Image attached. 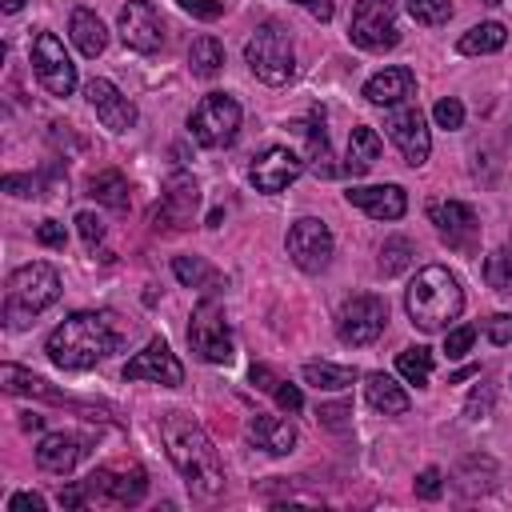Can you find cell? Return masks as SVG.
<instances>
[{"label": "cell", "instance_id": "cell-1", "mask_svg": "<svg viewBox=\"0 0 512 512\" xmlns=\"http://www.w3.org/2000/svg\"><path fill=\"white\" fill-rule=\"evenodd\" d=\"M160 440H164L168 460L176 464V472L184 476V484L196 500H216L224 492V464H220L208 432L192 416L168 412L160 420Z\"/></svg>", "mask_w": 512, "mask_h": 512}, {"label": "cell", "instance_id": "cell-2", "mask_svg": "<svg viewBox=\"0 0 512 512\" xmlns=\"http://www.w3.org/2000/svg\"><path fill=\"white\" fill-rule=\"evenodd\" d=\"M124 344V328L112 312H72L60 328H52L44 352L64 372H84L112 356Z\"/></svg>", "mask_w": 512, "mask_h": 512}, {"label": "cell", "instance_id": "cell-3", "mask_svg": "<svg viewBox=\"0 0 512 512\" xmlns=\"http://www.w3.org/2000/svg\"><path fill=\"white\" fill-rule=\"evenodd\" d=\"M404 308H408V320L420 328V332H444L460 312H464V292H460V280L440 268V264H428L412 276L408 292H404Z\"/></svg>", "mask_w": 512, "mask_h": 512}, {"label": "cell", "instance_id": "cell-4", "mask_svg": "<svg viewBox=\"0 0 512 512\" xmlns=\"http://www.w3.org/2000/svg\"><path fill=\"white\" fill-rule=\"evenodd\" d=\"M148 492V476L144 468H96L88 480H76L68 488H60V504L64 508H132L140 504Z\"/></svg>", "mask_w": 512, "mask_h": 512}, {"label": "cell", "instance_id": "cell-5", "mask_svg": "<svg viewBox=\"0 0 512 512\" xmlns=\"http://www.w3.org/2000/svg\"><path fill=\"white\" fill-rule=\"evenodd\" d=\"M56 296H60V276L52 264L32 260V264L16 268L4 288V324L8 328L32 324V316H40L48 304H56Z\"/></svg>", "mask_w": 512, "mask_h": 512}, {"label": "cell", "instance_id": "cell-6", "mask_svg": "<svg viewBox=\"0 0 512 512\" xmlns=\"http://www.w3.org/2000/svg\"><path fill=\"white\" fill-rule=\"evenodd\" d=\"M244 60L248 68L264 80V84H288L292 72H296V52H292V36L276 24V20H264L248 44H244Z\"/></svg>", "mask_w": 512, "mask_h": 512}, {"label": "cell", "instance_id": "cell-7", "mask_svg": "<svg viewBox=\"0 0 512 512\" xmlns=\"http://www.w3.org/2000/svg\"><path fill=\"white\" fill-rule=\"evenodd\" d=\"M188 344L200 360L208 364H232L236 348H232V332H228V316L220 308L216 296H204L192 308V324H188Z\"/></svg>", "mask_w": 512, "mask_h": 512}, {"label": "cell", "instance_id": "cell-8", "mask_svg": "<svg viewBox=\"0 0 512 512\" xmlns=\"http://www.w3.org/2000/svg\"><path fill=\"white\" fill-rule=\"evenodd\" d=\"M348 40L364 52H388L400 44L396 0H356L348 20Z\"/></svg>", "mask_w": 512, "mask_h": 512}, {"label": "cell", "instance_id": "cell-9", "mask_svg": "<svg viewBox=\"0 0 512 512\" xmlns=\"http://www.w3.org/2000/svg\"><path fill=\"white\" fill-rule=\"evenodd\" d=\"M188 128H192V140L204 144V148H228L240 132V104L224 92H208L192 116H188Z\"/></svg>", "mask_w": 512, "mask_h": 512}, {"label": "cell", "instance_id": "cell-10", "mask_svg": "<svg viewBox=\"0 0 512 512\" xmlns=\"http://www.w3.org/2000/svg\"><path fill=\"white\" fill-rule=\"evenodd\" d=\"M384 324H388V304L380 296H372V292H360V296L344 300L340 312H336V336L344 344H352V348L372 344L384 332Z\"/></svg>", "mask_w": 512, "mask_h": 512}, {"label": "cell", "instance_id": "cell-11", "mask_svg": "<svg viewBox=\"0 0 512 512\" xmlns=\"http://www.w3.org/2000/svg\"><path fill=\"white\" fill-rule=\"evenodd\" d=\"M384 128H388L392 144L400 148L404 164L420 168V164L428 160V152H432V136H428V124H424V112L416 108V100H400V104H392L388 116H384Z\"/></svg>", "mask_w": 512, "mask_h": 512}, {"label": "cell", "instance_id": "cell-12", "mask_svg": "<svg viewBox=\"0 0 512 512\" xmlns=\"http://www.w3.org/2000/svg\"><path fill=\"white\" fill-rule=\"evenodd\" d=\"M32 72L44 84L48 96H72V88H76V64L68 60L56 32H36L32 36Z\"/></svg>", "mask_w": 512, "mask_h": 512}, {"label": "cell", "instance_id": "cell-13", "mask_svg": "<svg viewBox=\"0 0 512 512\" xmlns=\"http://www.w3.org/2000/svg\"><path fill=\"white\" fill-rule=\"evenodd\" d=\"M284 248H288L292 264H296L300 272H324L328 260H332L336 240H332V232H328L324 220H316V216H300V220L288 228Z\"/></svg>", "mask_w": 512, "mask_h": 512}, {"label": "cell", "instance_id": "cell-14", "mask_svg": "<svg viewBox=\"0 0 512 512\" xmlns=\"http://www.w3.org/2000/svg\"><path fill=\"white\" fill-rule=\"evenodd\" d=\"M196 204H200V188H196V180L192 176H184V172H176L168 184H164V196H160V204L152 208V228L160 232H180V228H188L192 224V212H196Z\"/></svg>", "mask_w": 512, "mask_h": 512}, {"label": "cell", "instance_id": "cell-15", "mask_svg": "<svg viewBox=\"0 0 512 512\" xmlns=\"http://www.w3.org/2000/svg\"><path fill=\"white\" fill-rule=\"evenodd\" d=\"M124 380H152V384L176 388V384H184V364H180L176 352L156 336V340L144 344V352H136V356L124 364Z\"/></svg>", "mask_w": 512, "mask_h": 512}, {"label": "cell", "instance_id": "cell-16", "mask_svg": "<svg viewBox=\"0 0 512 512\" xmlns=\"http://www.w3.org/2000/svg\"><path fill=\"white\" fill-rule=\"evenodd\" d=\"M120 40L132 52H144V56H152L164 44V24H160V16L148 0H128L120 8Z\"/></svg>", "mask_w": 512, "mask_h": 512}, {"label": "cell", "instance_id": "cell-17", "mask_svg": "<svg viewBox=\"0 0 512 512\" xmlns=\"http://www.w3.org/2000/svg\"><path fill=\"white\" fill-rule=\"evenodd\" d=\"M84 96H88V104L96 108V116H100L104 128H112V132H128V128L136 124V104H132L112 80L92 76V80L84 84Z\"/></svg>", "mask_w": 512, "mask_h": 512}, {"label": "cell", "instance_id": "cell-18", "mask_svg": "<svg viewBox=\"0 0 512 512\" xmlns=\"http://www.w3.org/2000/svg\"><path fill=\"white\" fill-rule=\"evenodd\" d=\"M300 172H304V156H300V152H292V148H268V152H260V156L252 160L248 180L256 184V192H280V188H288Z\"/></svg>", "mask_w": 512, "mask_h": 512}, {"label": "cell", "instance_id": "cell-19", "mask_svg": "<svg viewBox=\"0 0 512 512\" xmlns=\"http://www.w3.org/2000/svg\"><path fill=\"white\" fill-rule=\"evenodd\" d=\"M428 220L436 224V232L452 244V248H472L476 240V212L464 200H432L428 204Z\"/></svg>", "mask_w": 512, "mask_h": 512}, {"label": "cell", "instance_id": "cell-20", "mask_svg": "<svg viewBox=\"0 0 512 512\" xmlns=\"http://www.w3.org/2000/svg\"><path fill=\"white\" fill-rule=\"evenodd\" d=\"M344 200L360 212H368L372 220H400L408 212V196L400 184H364V188H348Z\"/></svg>", "mask_w": 512, "mask_h": 512}, {"label": "cell", "instance_id": "cell-21", "mask_svg": "<svg viewBox=\"0 0 512 512\" xmlns=\"http://www.w3.org/2000/svg\"><path fill=\"white\" fill-rule=\"evenodd\" d=\"M84 452H88V440H84V436H76V432H48V436L36 444V464H40L44 472L64 476V472H72V468L80 464Z\"/></svg>", "mask_w": 512, "mask_h": 512}, {"label": "cell", "instance_id": "cell-22", "mask_svg": "<svg viewBox=\"0 0 512 512\" xmlns=\"http://www.w3.org/2000/svg\"><path fill=\"white\" fill-rule=\"evenodd\" d=\"M412 92H416V76H412V68H404V64H392V68L376 72V76L364 84V100H368V104H380V108H392V104H400V100H412Z\"/></svg>", "mask_w": 512, "mask_h": 512}, {"label": "cell", "instance_id": "cell-23", "mask_svg": "<svg viewBox=\"0 0 512 512\" xmlns=\"http://www.w3.org/2000/svg\"><path fill=\"white\" fill-rule=\"evenodd\" d=\"M244 432H248V440H252L260 452H268V456H288V452L296 448V428H292V420H280V416L256 412Z\"/></svg>", "mask_w": 512, "mask_h": 512}, {"label": "cell", "instance_id": "cell-24", "mask_svg": "<svg viewBox=\"0 0 512 512\" xmlns=\"http://www.w3.org/2000/svg\"><path fill=\"white\" fill-rule=\"evenodd\" d=\"M364 400L376 408V412H384V416H404L408 412V392L388 376V372H368L364 376Z\"/></svg>", "mask_w": 512, "mask_h": 512}, {"label": "cell", "instance_id": "cell-25", "mask_svg": "<svg viewBox=\"0 0 512 512\" xmlns=\"http://www.w3.org/2000/svg\"><path fill=\"white\" fill-rule=\"evenodd\" d=\"M68 36H72V44L80 48V56H88V60H96V56L108 48V28H104L100 16L88 12V8H76V12H72Z\"/></svg>", "mask_w": 512, "mask_h": 512}, {"label": "cell", "instance_id": "cell-26", "mask_svg": "<svg viewBox=\"0 0 512 512\" xmlns=\"http://www.w3.org/2000/svg\"><path fill=\"white\" fill-rule=\"evenodd\" d=\"M376 160H380V136H376V128H368V124L352 128V136H348V156H344V172H348V176H364Z\"/></svg>", "mask_w": 512, "mask_h": 512}, {"label": "cell", "instance_id": "cell-27", "mask_svg": "<svg viewBox=\"0 0 512 512\" xmlns=\"http://www.w3.org/2000/svg\"><path fill=\"white\" fill-rule=\"evenodd\" d=\"M300 376H304V384H312L316 392H340V388L356 384V368H348V364H328V360H308V364L300 368Z\"/></svg>", "mask_w": 512, "mask_h": 512}, {"label": "cell", "instance_id": "cell-28", "mask_svg": "<svg viewBox=\"0 0 512 512\" xmlns=\"http://www.w3.org/2000/svg\"><path fill=\"white\" fill-rule=\"evenodd\" d=\"M504 40H508V28H504L500 20H484V24L468 28V32L460 36L456 48H460L464 56H488V52H500Z\"/></svg>", "mask_w": 512, "mask_h": 512}, {"label": "cell", "instance_id": "cell-29", "mask_svg": "<svg viewBox=\"0 0 512 512\" xmlns=\"http://www.w3.org/2000/svg\"><path fill=\"white\" fill-rule=\"evenodd\" d=\"M188 68H192V76L212 80L224 68V44L216 36H196L192 48H188Z\"/></svg>", "mask_w": 512, "mask_h": 512}, {"label": "cell", "instance_id": "cell-30", "mask_svg": "<svg viewBox=\"0 0 512 512\" xmlns=\"http://www.w3.org/2000/svg\"><path fill=\"white\" fill-rule=\"evenodd\" d=\"M88 196L100 200V204H108V208H116V212L128 208V180H124V172H116V168L96 172L88 180Z\"/></svg>", "mask_w": 512, "mask_h": 512}, {"label": "cell", "instance_id": "cell-31", "mask_svg": "<svg viewBox=\"0 0 512 512\" xmlns=\"http://www.w3.org/2000/svg\"><path fill=\"white\" fill-rule=\"evenodd\" d=\"M0 384H4V392H12V396H48V400H60V396L48 388V380H40V376H32V372H24V368H16V364H0Z\"/></svg>", "mask_w": 512, "mask_h": 512}, {"label": "cell", "instance_id": "cell-32", "mask_svg": "<svg viewBox=\"0 0 512 512\" xmlns=\"http://www.w3.org/2000/svg\"><path fill=\"white\" fill-rule=\"evenodd\" d=\"M396 372H400L408 384L424 388V384H428V376H432V352H428L424 344H412V348H404V352L396 356Z\"/></svg>", "mask_w": 512, "mask_h": 512}, {"label": "cell", "instance_id": "cell-33", "mask_svg": "<svg viewBox=\"0 0 512 512\" xmlns=\"http://www.w3.org/2000/svg\"><path fill=\"white\" fill-rule=\"evenodd\" d=\"M172 272H176V280L188 284V288H212V284H216V272H212L200 256H176V260H172Z\"/></svg>", "mask_w": 512, "mask_h": 512}, {"label": "cell", "instance_id": "cell-34", "mask_svg": "<svg viewBox=\"0 0 512 512\" xmlns=\"http://www.w3.org/2000/svg\"><path fill=\"white\" fill-rule=\"evenodd\" d=\"M408 260H412V240H408V236H388V240L380 244V272H384V276L404 272Z\"/></svg>", "mask_w": 512, "mask_h": 512}, {"label": "cell", "instance_id": "cell-35", "mask_svg": "<svg viewBox=\"0 0 512 512\" xmlns=\"http://www.w3.org/2000/svg\"><path fill=\"white\" fill-rule=\"evenodd\" d=\"M484 280H488L496 292H512V244L496 248V252L484 260Z\"/></svg>", "mask_w": 512, "mask_h": 512}, {"label": "cell", "instance_id": "cell-36", "mask_svg": "<svg viewBox=\"0 0 512 512\" xmlns=\"http://www.w3.org/2000/svg\"><path fill=\"white\" fill-rule=\"evenodd\" d=\"M408 12H412V20H416V24L436 28V24H448L452 4H448V0H408Z\"/></svg>", "mask_w": 512, "mask_h": 512}, {"label": "cell", "instance_id": "cell-37", "mask_svg": "<svg viewBox=\"0 0 512 512\" xmlns=\"http://www.w3.org/2000/svg\"><path fill=\"white\" fill-rule=\"evenodd\" d=\"M472 340H476V328H472V324L448 328V336H444V356H448V360H460V356H468Z\"/></svg>", "mask_w": 512, "mask_h": 512}, {"label": "cell", "instance_id": "cell-38", "mask_svg": "<svg viewBox=\"0 0 512 512\" xmlns=\"http://www.w3.org/2000/svg\"><path fill=\"white\" fill-rule=\"evenodd\" d=\"M432 120L440 124V128H460L464 124V104L456 100V96H444V100H436V108H432Z\"/></svg>", "mask_w": 512, "mask_h": 512}, {"label": "cell", "instance_id": "cell-39", "mask_svg": "<svg viewBox=\"0 0 512 512\" xmlns=\"http://www.w3.org/2000/svg\"><path fill=\"white\" fill-rule=\"evenodd\" d=\"M0 188L8 192V196H44V184H40V176H16V172H8L4 180H0Z\"/></svg>", "mask_w": 512, "mask_h": 512}, {"label": "cell", "instance_id": "cell-40", "mask_svg": "<svg viewBox=\"0 0 512 512\" xmlns=\"http://www.w3.org/2000/svg\"><path fill=\"white\" fill-rule=\"evenodd\" d=\"M484 336L492 340V344H512V316L508 312H492L488 320H484Z\"/></svg>", "mask_w": 512, "mask_h": 512}, {"label": "cell", "instance_id": "cell-41", "mask_svg": "<svg viewBox=\"0 0 512 512\" xmlns=\"http://www.w3.org/2000/svg\"><path fill=\"white\" fill-rule=\"evenodd\" d=\"M76 228H80V236H84L88 248H96V244L104 240V220H100L96 212H80V216H76Z\"/></svg>", "mask_w": 512, "mask_h": 512}, {"label": "cell", "instance_id": "cell-42", "mask_svg": "<svg viewBox=\"0 0 512 512\" xmlns=\"http://www.w3.org/2000/svg\"><path fill=\"white\" fill-rule=\"evenodd\" d=\"M444 492V476H440V468H424L420 476H416V496L420 500H436Z\"/></svg>", "mask_w": 512, "mask_h": 512}, {"label": "cell", "instance_id": "cell-43", "mask_svg": "<svg viewBox=\"0 0 512 512\" xmlns=\"http://www.w3.org/2000/svg\"><path fill=\"white\" fill-rule=\"evenodd\" d=\"M36 240H40L44 248H64V244H68V232H64V224H60V220H40Z\"/></svg>", "mask_w": 512, "mask_h": 512}, {"label": "cell", "instance_id": "cell-44", "mask_svg": "<svg viewBox=\"0 0 512 512\" xmlns=\"http://www.w3.org/2000/svg\"><path fill=\"white\" fill-rule=\"evenodd\" d=\"M316 416H320V424H324V428H332V432H344V428H348V416H352V408H348V404H324Z\"/></svg>", "mask_w": 512, "mask_h": 512}, {"label": "cell", "instance_id": "cell-45", "mask_svg": "<svg viewBox=\"0 0 512 512\" xmlns=\"http://www.w3.org/2000/svg\"><path fill=\"white\" fill-rule=\"evenodd\" d=\"M184 12H192L196 20H216L220 12H224V4L220 0H176Z\"/></svg>", "mask_w": 512, "mask_h": 512}, {"label": "cell", "instance_id": "cell-46", "mask_svg": "<svg viewBox=\"0 0 512 512\" xmlns=\"http://www.w3.org/2000/svg\"><path fill=\"white\" fill-rule=\"evenodd\" d=\"M272 396H276V404H280L284 412H300V408H304V396H300V388H296V384H284V380H280Z\"/></svg>", "mask_w": 512, "mask_h": 512}, {"label": "cell", "instance_id": "cell-47", "mask_svg": "<svg viewBox=\"0 0 512 512\" xmlns=\"http://www.w3.org/2000/svg\"><path fill=\"white\" fill-rule=\"evenodd\" d=\"M472 420H480V416H488L492 412V384H484V388H476L472 396H468V408H464Z\"/></svg>", "mask_w": 512, "mask_h": 512}, {"label": "cell", "instance_id": "cell-48", "mask_svg": "<svg viewBox=\"0 0 512 512\" xmlns=\"http://www.w3.org/2000/svg\"><path fill=\"white\" fill-rule=\"evenodd\" d=\"M8 512H44V496H36V492H16V496L8 500Z\"/></svg>", "mask_w": 512, "mask_h": 512}, {"label": "cell", "instance_id": "cell-49", "mask_svg": "<svg viewBox=\"0 0 512 512\" xmlns=\"http://www.w3.org/2000/svg\"><path fill=\"white\" fill-rule=\"evenodd\" d=\"M292 4H300V8H308L320 24L324 20H332V12H336V0H292Z\"/></svg>", "mask_w": 512, "mask_h": 512}, {"label": "cell", "instance_id": "cell-50", "mask_svg": "<svg viewBox=\"0 0 512 512\" xmlns=\"http://www.w3.org/2000/svg\"><path fill=\"white\" fill-rule=\"evenodd\" d=\"M252 384H256V388H264V392H276V384H280V380L272 376V368H268V364H252Z\"/></svg>", "mask_w": 512, "mask_h": 512}, {"label": "cell", "instance_id": "cell-51", "mask_svg": "<svg viewBox=\"0 0 512 512\" xmlns=\"http://www.w3.org/2000/svg\"><path fill=\"white\" fill-rule=\"evenodd\" d=\"M20 424H24V428H40V424H44V416H32V412H28Z\"/></svg>", "mask_w": 512, "mask_h": 512}, {"label": "cell", "instance_id": "cell-52", "mask_svg": "<svg viewBox=\"0 0 512 512\" xmlns=\"http://www.w3.org/2000/svg\"><path fill=\"white\" fill-rule=\"evenodd\" d=\"M24 8V0H4V12H20Z\"/></svg>", "mask_w": 512, "mask_h": 512}, {"label": "cell", "instance_id": "cell-53", "mask_svg": "<svg viewBox=\"0 0 512 512\" xmlns=\"http://www.w3.org/2000/svg\"><path fill=\"white\" fill-rule=\"evenodd\" d=\"M480 4H488V8H496V4H500V0H480Z\"/></svg>", "mask_w": 512, "mask_h": 512}]
</instances>
